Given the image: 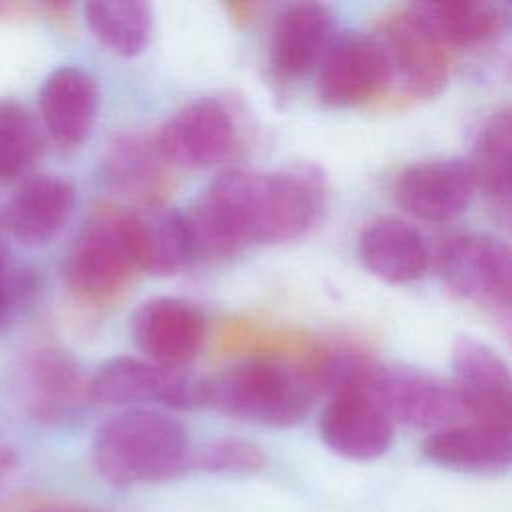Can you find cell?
<instances>
[{"mask_svg":"<svg viewBox=\"0 0 512 512\" xmlns=\"http://www.w3.org/2000/svg\"><path fill=\"white\" fill-rule=\"evenodd\" d=\"M358 256L368 272L390 284L414 282L428 268L422 234L396 216H382L362 230Z\"/></svg>","mask_w":512,"mask_h":512,"instance_id":"20","label":"cell"},{"mask_svg":"<svg viewBox=\"0 0 512 512\" xmlns=\"http://www.w3.org/2000/svg\"><path fill=\"white\" fill-rule=\"evenodd\" d=\"M10 252H8V248H6V244H4V240L0 238V260L4 258V256H8Z\"/></svg>","mask_w":512,"mask_h":512,"instance_id":"31","label":"cell"},{"mask_svg":"<svg viewBox=\"0 0 512 512\" xmlns=\"http://www.w3.org/2000/svg\"><path fill=\"white\" fill-rule=\"evenodd\" d=\"M88 396L100 404L154 402L178 410L204 408V380L146 358L114 356L88 376Z\"/></svg>","mask_w":512,"mask_h":512,"instance_id":"7","label":"cell"},{"mask_svg":"<svg viewBox=\"0 0 512 512\" xmlns=\"http://www.w3.org/2000/svg\"><path fill=\"white\" fill-rule=\"evenodd\" d=\"M136 268L126 212L106 208L94 212L74 238L64 278L78 296L106 300L124 288Z\"/></svg>","mask_w":512,"mask_h":512,"instance_id":"4","label":"cell"},{"mask_svg":"<svg viewBox=\"0 0 512 512\" xmlns=\"http://www.w3.org/2000/svg\"><path fill=\"white\" fill-rule=\"evenodd\" d=\"M370 368L360 382L332 394L318 424L324 444L356 462L384 456L394 440V422L366 386Z\"/></svg>","mask_w":512,"mask_h":512,"instance_id":"11","label":"cell"},{"mask_svg":"<svg viewBox=\"0 0 512 512\" xmlns=\"http://www.w3.org/2000/svg\"><path fill=\"white\" fill-rule=\"evenodd\" d=\"M512 120L508 110L494 112L482 126L472 160H468L474 186L490 200V204L502 214L510 216L512 196Z\"/></svg>","mask_w":512,"mask_h":512,"instance_id":"23","label":"cell"},{"mask_svg":"<svg viewBox=\"0 0 512 512\" xmlns=\"http://www.w3.org/2000/svg\"><path fill=\"white\" fill-rule=\"evenodd\" d=\"M98 84L94 76L80 66H60L52 70L40 92V126L60 146H80L96 120Z\"/></svg>","mask_w":512,"mask_h":512,"instance_id":"16","label":"cell"},{"mask_svg":"<svg viewBox=\"0 0 512 512\" xmlns=\"http://www.w3.org/2000/svg\"><path fill=\"white\" fill-rule=\"evenodd\" d=\"M454 386L474 422L512 426V378L508 364L488 344L458 336L452 346Z\"/></svg>","mask_w":512,"mask_h":512,"instance_id":"13","label":"cell"},{"mask_svg":"<svg viewBox=\"0 0 512 512\" xmlns=\"http://www.w3.org/2000/svg\"><path fill=\"white\" fill-rule=\"evenodd\" d=\"M44 150L40 120L16 98H0V182L28 176Z\"/></svg>","mask_w":512,"mask_h":512,"instance_id":"25","label":"cell"},{"mask_svg":"<svg viewBox=\"0 0 512 512\" xmlns=\"http://www.w3.org/2000/svg\"><path fill=\"white\" fill-rule=\"evenodd\" d=\"M366 386L392 422L418 430H440L468 422V410L454 384L412 366H374Z\"/></svg>","mask_w":512,"mask_h":512,"instance_id":"5","label":"cell"},{"mask_svg":"<svg viewBox=\"0 0 512 512\" xmlns=\"http://www.w3.org/2000/svg\"><path fill=\"white\" fill-rule=\"evenodd\" d=\"M164 164L156 142L124 136L110 142L104 158V178L122 194L144 196L158 184Z\"/></svg>","mask_w":512,"mask_h":512,"instance_id":"26","label":"cell"},{"mask_svg":"<svg viewBox=\"0 0 512 512\" xmlns=\"http://www.w3.org/2000/svg\"><path fill=\"white\" fill-rule=\"evenodd\" d=\"M154 142L166 164L188 170L224 164L240 148L236 122L216 98H198L178 108Z\"/></svg>","mask_w":512,"mask_h":512,"instance_id":"9","label":"cell"},{"mask_svg":"<svg viewBox=\"0 0 512 512\" xmlns=\"http://www.w3.org/2000/svg\"><path fill=\"white\" fill-rule=\"evenodd\" d=\"M390 54L394 78L416 98L438 94L448 82V56L436 40L420 30L408 14L384 22L378 34Z\"/></svg>","mask_w":512,"mask_h":512,"instance_id":"19","label":"cell"},{"mask_svg":"<svg viewBox=\"0 0 512 512\" xmlns=\"http://www.w3.org/2000/svg\"><path fill=\"white\" fill-rule=\"evenodd\" d=\"M130 332L146 360L182 370L190 364L206 338V318L182 298L154 296L132 314Z\"/></svg>","mask_w":512,"mask_h":512,"instance_id":"12","label":"cell"},{"mask_svg":"<svg viewBox=\"0 0 512 512\" xmlns=\"http://www.w3.org/2000/svg\"><path fill=\"white\" fill-rule=\"evenodd\" d=\"M440 274L456 296L488 306L508 318L512 300L510 246L486 232L450 238L440 254Z\"/></svg>","mask_w":512,"mask_h":512,"instance_id":"8","label":"cell"},{"mask_svg":"<svg viewBox=\"0 0 512 512\" xmlns=\"http://www.w3.org/2000/svg\"><path fill=\"white\" fill-rule=\"evenodd\" d=\"M318 66V96L340 108L368 102L394 80L388 48L378 34L334 36Z\"/></svg>","mask_w":512,"mask_h":512,"instance_id":"10","label":"cell"},{"mask_svg":"<svg viewBox=\"0 0 512 512\" xmlns=\"http://www.w3.org/2000/svg\"><path fill=\"white\" fill-rule=\"evenodd\" d=\"M334 36V14L328 6L290 4L272 26L270 60L284 76H304L322 62Z\"/></svg>","mask_w":512,"mask_h":512,"instance_id":"18","label":"cell"},{"mask_svg":"<svg viewBox=\"0 0 512 512\" xmlns=\"http://www.w3.org/2000/svg\"><path fill=\"white\" fill-rule=\"evenodd\" d=\"M16 468V454L10 446L0 444V486L6 482V478L14 472Z\"/></svg>","mask_w":512,"mask_h":512,"instance_id":"30","label":"cell"},{"mask_svg":"<svg viewBox=\"0 0 512 512\" xmlns=\"http://www.w3.org/2000/svg\"><path fill=\"white\" fill-rule=\"evenodd\" d=\"M14 388L30 418L48 426L66 424L90 400L82 366L54 344H38L22 352L14 368Z\"/></svg>","mask_w":512,"mask_h":512,"instance_id":"6","label":"cell"},{"mask_svg":"<svg viewBox=\"0 0 512 512\" xmlns=\"http://www.w3.org/2000/svg\"><path fill=\"white\" fill-rule=\"evenodd\" d=\"M422 454L456 472H500L512 462V426L474 420L446 426L424 440Z\"/></svg>","mask_w":512,"mask_h":512,"instance_id":"17","label":"cell"},{"mask_svg":"<svg viewBox=\"0 0 512 512\" xmlns=\"http://www.w3.org/2000/svg\"><path fill=\"white\" fill-rule=\"evenodd\" d=\"M476 186L468 160L434 158L406 166L396 182V202L428 222L452 220L466 210Z\"/></svg>","mask_w":512,"mask_h":512,"instance_id":"14","label":"cell"},{"mask_svg":"<svg viewBox=\"0 0 512 512\" xmlns=\"http://www.w3.org/2000/svg\"><path fill=\"white\" fill-rule=\"evenodd\" d=\"M406 14L442 48L484 44L504 30L508 18L500 4L482 0L414 2Z\"/></svg>","mask_w":512,"mask_h":512,"instance_id":"22","label":"cell"},{"mask_svg":"<svg viewBox=\"0 0 512 512\" xmlns=\"http://www.w3.org/2000/svg\"><path fill=\"white\" fill-rule=\"evenodd\" d=\"M18 512H100L88 506L80 504H60V502H46V504H34L28 508H22Z\"/></svg>","mask_w":512,"mask_h":512,"instance_id":"29","label":"cell"},{"mask_svg":"<svg viewBox=\"0 0 512 512\" xmlns=\"http://www.w3.org/2000/svg\"><path fill=\"white\" fill-rule=\"evenodd\" d=\"M326 206L318 168L222 172L184 212L196 258H224L248 244H282L306 234Z\"/></svg>","mask_w":512,"mask_h":512,"instance_id":"1","label":"cell"},{"mask_svg":"<svg viewBox=\"0 0 512 512\" xmlns=\"http://www.w3.org/2000/svg\"><path fill=\"white\" fill-rule=\"evenodd\" d=\"M38 274L10 254L0 260V330L10 328L36 300Z\"/></svg>","mask_w":512,"mask_h":512,"instance_id":"28","label":"cell"},{"mask_svg":"<svg viewBox=\"0 0 512 512\" xmlns=\"http://www.w3.org/2000/svg\"><path fill=\"white\" fill-rule=\"evenodd\" d=\"M266 454L244 438H214L190 448L188 470L214 474H252L262 470Z\"/></svg>","mask_w":512,"mask_h":512,"instance_id":"27","label":"cell"},{"mask_svg":"<svg viewBox=\"0 0 512 512\" xmlns=\"http://www.w3.org/2000/svg\"><path fill=\"white\" fill-rule=\"evenodd\" d=\"M190 448L176 418L130 408L98 426L90 442V464L110 486L158 484L188 472Z\"/></svg>","mask_w":512,"mask_h":512,"instance_id":"2","label":"cell"},{"mask_svg":"<svg viewBox=\"0 0 512 512\" xmlns=\"http://www.w3.org/2000/svg\"><path fill=\"white\" fill-rule=\"evenodd\" d=\"M84 18L92 36L122 58L138 56L150 40L152 8L146 2H88Z\"/></svg>","mask_w":512,"mask_h":512,"instance_id":"24","label":"cell"},{"mask_svg":"<svg viewBox=\"0 0 512 512\" xmlns=\"http://www.w3.org/2000/svg\"><path fill=\"white\" fill-rule=\"evenodd\" d=\"M126 222L140 270L156 276H172L196 260L194 242L182 210L158 208L144 214L126 212Z\"/></svg>","mask_w":512,"mask_h":512,"instance_id":"21","label":"cell"},{"mask_svg":"<svg viewBox=\"0 0 512 512\" xmlns=\"http://www.w3.org/2000/svg\"><path fill=\"white\" fill-rule=\"evenodd\" d=\"M320 392L314 374L276 360H248L204 380V406L274 428L302 422Z\"/></svg>","mask_w":512,"mask_h":512,"instance_id":"3","label":"cell"},{"mask_svg":"<svg viewBox=\"0 0 512 512\" xmlns=\"http://www.w3.org/2000/svg\"><path fill=\"white\" fill-rule=\"evenodd\" d=\"M74 186L56 174H36L18 184L0 210V224L14 240L40 246L54 240L74 210Z\"/></svg>","mask_w":512,"mask_h":512,"instance_id":"15","label":"cell"}]
</instances>
